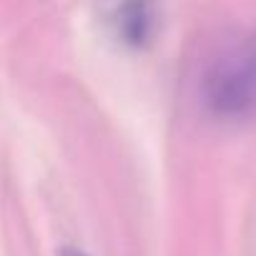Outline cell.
<instances>
[{"label":"cell","mask_w":256,"mask_h":256,"mask_svg":"<svg viewBox=\"0 0 256 256\" xmlns=\"http://www.w3.org/2000/svg\"><path fill=\"white\" fill-rule=\"evenodd\" d=\"M206 108L224 120H256V33L231 43L206 70Z\"/></svg>","instance_id":"obj_1"},{"label":"cell","mask_w":256,"mask_h":256,"mask_svg":"<svg viewBox=\"0 0 256 256\" xmlns=\"http://www.w3.org/2000/svg\"><path fill=\"white\" fill-rule=\"evenodd\" d=\"M156 26V0H123L116 13V28L123 43L146 46Z\"/></svg>","instance_id":"obj_2"},{"label":"cell","mask_w":256,"mask_h":256,"mask_svg":"<svg viewBox=\"0 0 256 256\" xmlns=\"http://www.w3.org/2000/svg\"><path fill=\"white\" fill-rule=\"evenodd\" d=\"M63 256H86V254H80V251H73V248H68V251H63Z\"/></svg>","instance_id":"obj_3"}]
</instances>
